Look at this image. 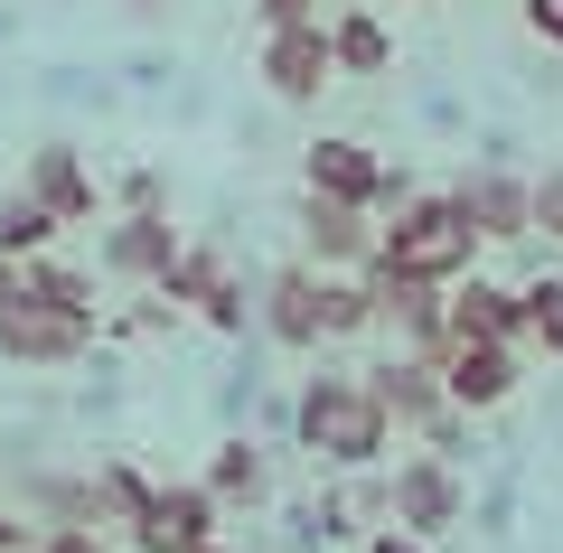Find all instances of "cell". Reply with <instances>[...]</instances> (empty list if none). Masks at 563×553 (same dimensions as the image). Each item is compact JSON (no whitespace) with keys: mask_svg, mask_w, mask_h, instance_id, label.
Returning a JSON list of instances; mask_svg holds the SVG:
<instances>
[{"mask_svg":"<svg viewBox=\"0 0 563 553\" xmlns=\"http://www.w3.org/2000/svg\"><path fill=\"white\" fill-rule=\"evenodd\" d=\"M479 225H470V207L451 198V188H422L413 207H395V217L376 225V263L366 273H395V281H461V273H479Z\"/></svg>","mask_w":563,"mask_h":553,"instance_id":"6da1fadb","label":"cell"},{"mask_svg":"<svg viewBox=\"0 0 563 553\" xmlns=\"http://www.w3.org/2000/svg\"><path fill=\"white\" fill-rule=\"evenodd\" d=\"M291 441L310 451V469H376L385 451H395V422H385V403L366 395V376H310L301 395H291Z\"/></svg>","mask_w":563,"mask_h":553,"instance_id":"7a4b0ae2","label":"cell"},{"mask_svg":"<svg viewBox=\"0 0 563 553\" xmlns=\"http://www.w3.org/2000/svg\"><path fill=\"white\" fill-rule=\"evenodd\" d=\"M301 188H310V198H339V207H366V217H395V207L422 198L413 169L376 159L366 141H347V132H320V141L301 151Z\"/></svg>","mask_w":563,"mask_h":553,"instance_id":"3957f363","label":"cell"},{"mask_svg":"<svg viewBox=\"0 0 563 553\" xmlns=\"http://www.w3.org/2000/svg\"><path fill=\"white\" fill-rule=\"evenodd\" d=\"M461 516H470V478H461V460H432V451L395 460V478H385V526L422 534V544H442Z\"/></svg>","mask_w":563,"mask_h":553,"instance_id":"277c9868","label":"cell"},{"mask_svg":"<svg viewBox=\"0 0 563 553\" xmlns=\"http://www.w3.org/2000/svg\"><path fill=\"white\" fill-rule=\"evenodd\" d=\"M254 76L273 103H291V113H310V103L339 85V57H329V20H301V29H263L254 47Z\"/></svg>","mask_w":563,"mask_h":553,"instance_id":"5b68a950","label":"cell"},{"mask_svg":"<svg viewBox=\"0 0 563 553\" xmlns=\"http://www.w3.org/2000/svg\"><path fill=\"white\" fill-rule=\"evenodd\" d=\"M217 526H225V507L207 497V478H161L151 507L122 526V544H132V553H198Z\"/></svg>","mask_w":563,"mask_h":553,"instance_id":"8992f818","label":"cell"},{"mask_svg":"<svg viewBox=\"0 0 563 553\" xmlns=\"http://www.w3.org/2000/svg\"><path fill=\"white\" fill-rule=\"evenodd\" d=\"M161 300H169V310H198L217 338H244V310H254V300H244V281H235V263H225V244H179Z\"/></svg>","mask_w":563,"mask_h":553,"instance_id":"52a82bcc","label":"cell"},{"mask_svg":"<svg viewBox=\"0 0 563 553\" xmlns=\"http://www.w3.org/2000/svg\"><path fill=\"white\" fill-rule=\"evenodd\" d=\"M179 244H188V235L169 225V207H161V217H113V225L95 235V273L122 281V291H161L169 263H179Z\"/></svg>","mask_w":563,"mask_h":553,"instance_id":"ba28073f","label":"cell"},{"mask_svg":"<svg viewBox=\"0 0 563 553\" xmlns=\"http://www.w3.org/2000/svg\"><path fill=\"white\" fill-rule=\"evenodd\" d=\"M103 319L95 310H47V300H10L0 310V356L10 366H76L85 347H95Z\"/></svg>","mask_w":563,"mask_h":553,"instance_id":"9c48e42d","label":"cell"},{"mask_svg":"<svg viewBox=\"0 0 563 553\" xmlns=\"http://www.w3.org/2000/svg\"><path fill=\"white\" fill-rule=\"evenodd\" d=\"M526 385V347H498V338H451L442 347V395L461 413H498Z\"/></svg>","mask_w":563,"mask_h":553,"instance_id":"30bf717a","label":"cell"},{"mask_svg":"<svg viewBox=\"0 0 563 553\" xmlns=\"http://www.w3.org/2000/svg\"><path fill=\"white\" fill-rule=\"evenodd\" d=\"M263 338L291 356H320L329 347V319H320V273L310 263H282V273H263V300H254Z\"/></svg>","mask_w":563,"mask_h":553,"instance_id":"8fae6325","label":"cell"},{"mask_svg":"<svg viewBox=\"0 0 563 553\" xmlns=\"http://www.w3.org/2000/svg\"><path fill=\"white\" fill-rule=\"evenodd\" d=\"M301 263L310 273H366V263H376V217L301 188Z\"/></svg>","mask_w":563,"mask_h":553,"instance_id":"7c38bea8","label":"cell"},{"mask_svg":"<svg viewBox=\"0 0 563 553\" xmlns=\"http://www.w3.org/2000/svg\"><path fill=\"white\" fill-rule=\"evenodd\" d=\"M451 198L470 207V225H479V244H526L536 235V178L498 169V159H479V169L451 188Z\"/></svg>","mask_w":563,"mask_h":553,"instance_id":"4fadbf2b","label":"cell"},{"mask_svg":"<svg viewBox=\"0 0 563 553\" xmlns=\"http://www.w3.org/2000/svg\"><path fill=\"white\" fill-rule=\"evenodd\" d=\"M20 188H29V198H38L57 225H85V217L103 207V188H95V159H85L76 141H38V151H29V169H20Z\"/></svg>","mask_w":563,"mask_h":553,"instance_id":"5bb4252c","label":"cell"},{"mask_svg":"<svg viewBox=\"0 0 563 553\" xmlns=\"http://www.w3.org/2000/svg\"><path fill=\"white\" fill-rule=\"evenodd\" d=\"M376 281V329L413 356H442L451 347V310H442V281H395V273H366Z\"/></svg>","mask_w":563,"mask_h":553,"instance_id":"9a60e30c","label":"cell"},{"mask_svg":"<svg viewBox=\"0 0 563 553\" xmlns=\"http://www.w3.org/2000/svg\"><path fill=\"white\" fill-rule=\"evenodd\" d=\"M366 395L385 403L395 432H422V422L451 403V395H442V356H413V347H395L385 366H366Z\"/></svg>","mask_w":563,"mask_h":553,"instance_id":"2e32d148","label":"cell"},{"mask_svg":"<svg viewBox=\"0 0 563 553\" xmlns=\"http://www.w3.org/2000/svg\"><path fill=\"white\" fill-rule=\"evenodd\" d=\"M442 310H451V338H498V347H526V319H517V281H498V273H461L442 291Z\"/></svg>","mask_w":563,"mask_h":553,"instance_id":"e0dca14e","label":"cell"},{"mask_svg":"<svg viewBox=\"0 0 563 553\" xmlns=\"http://www.w3.org/2000/svg\"><path fill=\"white\" fill-rule=\"evenodd\" d=\"M207 497H217V507H263V497H273V460H263L254 432H225L217 451H207Z\"/></svg>","mask_w":563,"mask_h":553,"instance_id":"ac0fdd59","label":"cell"},{"mask_svg":"<svg viewBox=\"0 0 563 553\" xmlns=\"http://www.w3.org/2000/svg\"><path fill=\"white\" fill-rule=\"evenodd\" d=\"M329 57H339V76H385V66H395V29L376 20V0L329 10Z\"/></svg>","mask_w":563,"mask_h":553,"instance_id":"d6986e66","label":"cell"},{"mask_svg":"<svg viewBox=\"0 0 563 553\" xmlns=\"http://www.w3.org/2000/svg\"><path fill=\"white\" fill-rule=\"evenodd\" d=\"M320 319H329V347L376 338V281L366 273H320Z\"/></svg>","mask_w":563,"mask_h":553,"instance_id":"ffe728a7","label":"cell"},{"mask_svg":"<svg viewBox=\"0 0 563 553\" xmlns=\"http://www.w3.org/2000/svg\"><path fill=\"white\" fill-rule=\"evenodd\" d=\"M517 319H526V347L536 356H563V273H536V281H517Z\"/></svg>","mask_w":563,"mask_h":553,"instance_id":"44dd1931","label":"cell"},{"mask_svg":"<svg viewBox=\"0 0 563 553\" xmlns=\"http://www.w3.org/2000/svg\"><path fill=\"white\" fill-rule=\"evenodd\" d=\"M85 478H95V526H113V534L151 507V488H161V478H141L132 460H103V469H85Z\"/></svg>","mask_w":563,"mask_h":553,"instance_id":"7402d4cb","label":"cell"},{"mask_svg":"<svg viewBox=\"0 0 563 553\" xmlns=\"http://www.w3.org/2000/svg\"><path fill=\"white\" fill-rule=\"evenodd\" d=\"M29 300H47V310H95V319H103L95 273H85V263H66V254H29Z\"/></svg>","mask_w":563,"mask_h":553,"instance_id":"603a6c76","label":"cell"},{"mask_svg":"<svg viewBox=\"0 0 563 553\" xmlns=\"http://www.w3.org/2000/svg\"><path fill=\"white\" fill-rule=\"evenodd\" d=\"M57 235H66V225L47 217L29 188H10V198H0V254H20V263H29V254H57Z\"/></svg>","mask_w":563,"mask_h":553,"instance_id":"cb8c5ba5","label":"cell"},{"mask_svg":"<svg viewBox=\"0 0 563 553\" xmlns=\"http://www.w3.org/2000/svg\"><path fill=\"white\" fill-rule=\"evenodd\" d=\"M113 198H122V217H161V207H169V178L161 169H122Z\"/></svg>","mask_w":563,"mask_h":553,"instance_id":"d4e9b609","label":"cell"},{"mask_svg":"<svg viewBox=\"0 0 563 553\" xmlns=\"http://www.w3.org/2000/svg\"><path fill=\"white\" fill-rule=\"evenodd\" d=\"M536 235H544V244H563V159L536 178Z\"/></svg>","mask_w":563,"mask_h":553,"instance_id":"484cf974","label":"cell"},{"mask_svg":"<svg viewBox=\"0 0 563 553\" xmlns=\"http://www.w3.org/2000/svg\"><path fill=\"white\" fill-rule=\"evenodd\" d=\"M38 553H113L103 526H38Z\"/></svg>","mask_w":563,"mask_h":553,"instance_id":"4316f807","label":"cell"},{"mask_svg":"<svg viewBox=\"0 0 563 553\" xmlns=\"http://www.w3.org/2000/svg\"><path fill=\"white\" fill-rule=\"evenodd\" d=\"M301 20H329V0H254V29H301Z\"/></svg>","mask_w":563,"mask_h":553,"instance_id":"83f0119b","label":"cell"},{"mask_svg":"<svg viewBox=\"0 0 563 553\" xmlns=\"http://www.w3.org/2000/svg\"><path fill=\"white\" fill-rule=\"evenodd\" d=\"M517 10H526V29H536V38L563 57V0H517Z\"/></svg>","mask_w":563,"mask_h":553,"instance_id":"f1b7e54d","label":"cell"},{"mask_svg":"<svg viewBox=\"0 0 563 553\" xmlns=\"http://www.w3.org/2000/svg\"><path fill=\"white\" fill-rule=\"evenodd\" d=\"M0 553H38V516H20V507H0Z\"/></svg>","mask_w":563,"mask_h":553,"instance_id":"f546056e","label":"cell"},{"mask_svg":"<svg viewBox=\"0 0 563 553\" xmlns=\"http://www.w3.org/2000/svg\"><path fill=\"white\" fill-rule=\"evenodd\" d=\"M366 553H432V544H422V534H404V526H376V534H366Z\"/></svg>","mask_w":563,"mask_h":553,"instance_id":"4dcf8cb0","label":"cell"},{"mask_svg":"<svg viewBox=\"0 0 563 553\" xmlns=\"http://www.w3.org/2000/svg\"><path fill=\"white\" fill-rule=\"evenodd\" d=\"M10 300H29V263L20 254H0V310H10Z\"/></svg>","mask_w":563,"mask_h":553,"instance_id":"1f68e13d","label":"cell"},{"mask_svg":"<svg viewBox=\"0 0 563 553\" xmlns=\"http://www.w3.org/2000/svg\"><path fill=\"white\" fill-rule=\"evenodd\" d=\"M198 553H235V544H225V534H207V544H198Z\"/></svg>","mask_w":563,"mask_h":553,"instance_id":"d6a6232c","label":"cell"},{"mask_svg":"<svg viewBox=\"0 0 563 553\" xmlns=\"http://www.w3.org/2000/svg\"><path fill=\"white\" fill-rule=\"evenodd\" d=\"M404 10H422V0H404Z\"/></svg>","mask_w":563,"mask_h":553,"instance_id":"836d02e7","label":"cell"}]
</instances>
